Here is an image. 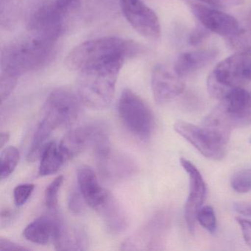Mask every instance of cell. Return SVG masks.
I'll return each instance as SVG.
<instances>
[{
  "instance_id": "obj_1",
  "label": "cell",
  "mask_w": 251,
  "mask_h": 251,
  "mask_svg": "<svg viewBox=\"0 0 251 251\" xmlns=\"http://www.w3.org/2000/svg\"><path fill=\"white\" fill-rule=\"evenodd\" d=\"M126 59L124 57L111 58L79 72L77 95L86 106L95 110L108 108Z\"/></svg>"
},
{
  "instance_id": "obj_2",
  "label": "cell",
  "mask_w": 251,
  "mask_h": 251,
  "mask_svg": "<svg viewBox=\"0 0 251 251\" xmlns=\"http://www.w3.org/2000/svg\"><path fill=\"white\" fill-rule=\"evenodd\" d=\"M56 42L27 36L7 44L1 54V73L20 79L25 73L36 71L50 62Z\"/></svg>"
},
{
  "instance_id": "obj_3",
  "label": "cell",
  "mask_w": 251,
  "mask_h": 251,
  "mask_svg": "<svg viewBox=\"0 0 251 251\" xmlns=\"http://www.w3.org/2000/svg\"><path fill=\"white\" fill-rule=\"evenodd\" d=\"M139 45L116 36H105L86 41L73 48L65 58L66 67L73 71L117 57L127 58L140 52Z\"/></svg>"
},
{
  "instance_id": "obj_4",
  "label": "cell",
  "mask_w": 251,
  "mask_h": 251,
  "mask_svg": "<svg viewBox=\"0 0 251 251\" xmlns=\"http://www.w3.org/2000/svg\"><path fill=\"white\" fill-rule=\"evenodd\" d=\"M118 112L126 128L139 139H148L154 128V117L146 102L130 89L120 95Z\"/></svg>"
},
{
  "instance_id": "obj_5",
  "label": "cell",
  "mask_w": 251,
  "mask_h": 251,
  "mask_svg": "<svg viewBox=\"0 0 251 251\" xmlns=\"http://www.w3.org/2000/svg\"><path fill=\"white\" fill-rule=\"evenodd\" d=\"M81 103L78 95L70 89H55L47 98L42 121L52 130L72 126L80 117Z\"/></svg>"
},
{
  "instance_id": "obj_6",
  "label": "cell",
  "mask_w": 251,
  "mask_h": 251,
  "mask_svg": "<svg viewBox=\"0 0 251 251\" xmlns=\"http://www.w3.org/2000/svg\"><path fill=\"white\" fill-rule=\"evenodd\" d=\"M65 13L57 5L55 0H39L27 15L28 33L57 42L64 32Z\"/></svg>"
},
{
  "instance_id": "obj_7",
  "label": "cell",
  "mask_w": 251,
  "mask_h": 251,
  "mask_svg": "<svg viewBox=\"0 0 251 251\" xmlns=\"http://www.w3.org/2000/svg\"><path fill=\"white\" fill-rule=\"evenodd\" d=\"M120 3L125 18L137 33L152 40L159 39L161 25L153 10L142 0H120Z\"/></svg>"
},
{
  "instance_id": "obj_8",
  "label": "cell",
  "mask_w": 251,
  "mask_h": 251,
  "mask_svg": "<svg viewBox=\"0 0 251 251\" xmlns=\"http://www.w3.org/2000/svg\"><path fill=\"white\" fill-rule=\"evenodd\" d=\"M173 127L177 134L186 139L205 158L221 161L226 156V145L217 142L202 127L181 120L176 122Z\"/></svg>"
},
{
  "instance_id": "obj_9",
  "label": "cell",
  "mask_w": 251,
  "mask_h": 251,
  "mask_svg": "<svg viewBox=\"0 0 251 251\" xmlns=\"http://www.w3.org/2000/svg\"><path fill=\"white\" fill-rule=\"evenodd\" d=\"M180 165L189 176V192L184 207V217L190 233L195 231L197 214L202 208L207 196V186L196 166L184 158L180 159Z\"/></svg>"
},
{
  "instance_id": "obj_10",
  "label": "cell",
  "mask_w": 251,
  "mask_h": 251,
  "mask_svg": "<svg viewBox=\"0 0 251 251\" xmlns=\"http://www.w3.org/2000/svg\"><path fill=\"white\" fill-rule=\"evenodd\" d=\"M191 10L199 23L211 33L231 39L241 31L239 22L235 17L218 8L208 5L192 4Z\"/></svg>"
},
{
  "instance_id": "obj_11",
  "label": "cell",
  "mask_w": 251,
  "mask_h": 251,
  "mask_svg": "<svg viewBox=\"0 0 251 251\" xmlns=\"http://www.w3.org/2000/svg\"><path fill=\"white\" fill-rule=\"evenodd\" d=\"M94 152L100 173L105 178H123L134 173V163L128 157L113 151L111 143L98 147Z\"/></svg>"
},
{
  "instance_id": "obj_12",
  "label": "cell",
  "mask_w": 251,
  "mask_h": 251,
  "mask_svg": "<svg viewBox=\"0 0 251 251\" xmlns=\"http://www.w3.org/2000/svg\"><path fill=\"white\" fill-rule=\"evenodd\" d=\"M151 88L155 102L163 105L181 95L185 84L174 70L172 71L162 64H157L152 69Z\"/></svg>"
},
{
  "instance_id": "obj_13",
  "label": "cell",
  "mask_w": 251,
  "mask_h": 251,
  "mask_svg": "<svg viewBox=\"0 0 251 251\" xmlns=\"http://www.w3.org/2000/svg\"><path fill=\"white\" fill-rule=\"evenodd\" d=\"M102 130L103 127L99 125L89 124L70 130L58 143L67 161L77 156L87 147H92Z\"/></svg>"
},
{
  "instance_id": "obj_14",
  "label": "cell",
  "mask_w": 251,
  "mask_h": 251,
  "mask_svg": "<svg viewBox=\"0 0 251 251\" xmlns=\"http://www.w3.org/2000/svg\"><path fill=\"white\" fill-rule=\"evenodd\" d=\"M77 177L79 190L86 204L96 210L106 199L109 192L100 186L98 176L89 166L78 167Z\"/></svg>"
},
{
  "instance_id": "obj_15",
  "label": "cell",
  "mask_w": 251,
  "mask_h": 251,
  "mask_svg": "<svg viewBox=\"0 0 251 251\" xmlns=\"http://www.w3.org/2000/svg\"><path fill=\"white\" fill-rule=\"evenodd\" d=\"M61 223L62 220L56 212H51L41 216L30 223L23 231V235L27 240L33 243L46 245L54 242Z\"/></svg>"
},
{
  "instance_id": "obj_16",
  "label": "cell",
  "mask_w": 251,
  "mask_h": 251,
  "mask_svg": "<svg viewBox=\"0 0 251 251\" xmlns=\"http://www.w3.org/2000/svg\"><path fill=\"white\" fill-rule=\"evenodd\" d=\"M201 127L214 139L227 145L230 140L233 127L231 116L223 103H220L205 117Z\"/></svg>"
},
{
  "instance_id": "obj_17",
  "label": "cell",
  "mask_w": 251,
  "mask_h": 251,
  "mask_svg": "<svg viewBox=\"0 0 251 251\" xmlns=\"http://www.w3.org/2000/svg\"><path fill=\"white\" fill-rule=\"evenodd\" d=\"M217 49H204L184 52L179 55L174 71L180 77L190 75L211 64L218 55Z\"/></svg>"
},
{
  "instance_id": "obj_18",
  "label": "cell",
  "mask_w": 251,
  "mask_h": 251,
  "mask_svg": "<svg viewBox=\"0 0 251 251\" xmlns=\"http://www.w3.org/2000/svg\"><path fill=\"white\" fill-rule=\"evenodd\" d=\"M95 211L102 217L109 233L119 234L127 227V216L118 201L111 193Z\"/></svg>"
},
{
  "instance_id": "obj_19",
  "label": "cell",
  "mask_w": 251,
  "mask_h": 251,
  "mask_svg": "<svg viewBox=\"0 0 251 251\" xmlns=\"http://www.w3.org/2000/svg\"><path fill=\"white\" fill-rule=\"evenodd\" d=\"M53 244L58 251H84L87 237L81 229L67 226L62 221Z\"/></svg>"
},
{
  "instance_id": "obj_20",
  "label": "cell",
  "mask_w": 251,
  "mask_h": 251,
  "mask_svg": "<svg viewBox=\"0 0 251 251\" xmlns=\"http://www.w3.org/2000/svg\"><path fill=\"white\" fill-rule=\"evenodd\" d=\"M40 159L39 174L41 176L55 174L67 161L59 144L55 142L48 143L41 155Z\"/></svg>"
},
{
  "instance_id": "obj_21",
  "label": "cell",
  "mask_w": 251,
  "mask_h": 251,
  "mask_svg": "<svg viewBox=\"0 0 251 251\" xmlns=\"http://www.w3.org/2000/svg\"><path fill=\"white\" fill-rule=\"evenodd\" d=\"M20 156L19 150L15 147H7L2 150L0 155L1 180L7 178L14 173L20 161Z\"/></svg>"
},
{
  "instance_id": "obj_22",
  "label": "cell",
  "mask_w": 251,
  "mask_h": 251,
  "mask_svg": "<svg viewBox=\"0 0 251 251\" xmlns=\"http://www.w3.org/2000/svg\"><path fill=\"white\" fill-rule=\"evenodd\" d=\"M64 183V176L55 177L47 187L45 193V205L50 212H57L58 204V192Z\"/></svg>"
},
{
  "instance_id": "obj_23",
  "label": "cell",
  "mask_w": 251,
  "mask_h": 251,
  "mask_svg": "<svg viewBox=\"0 0 251 251\" xmlns=\"http://www.w3.org/2000/svg\"><path fill=\"white\" fill-rule=\"evenodd\" d=\"M230 186L237 193L251 192V169H245L235 173L230 179Z\"/></svg>"
},
{
  "instance_id": "obj_24",
  "label": "cell",
  "mask_w": 251,
  "mask_h": 251,
  "mask_svg": "<svg viewBox=\"0 0 251 251\" xmlns=\"http://www.w3.org/2000/svg\"><path fill=\"white\" fill-rule=\"evenodd\" d=\"M197 221L204 229L213 233L217 228V217L211 205L202 206L197 214Z\"/></svg>"
},
{
  "instance_id": "obj_25",
  "label": "cell",
  "mask_w": 251,
  "mask_h": 251,
  "mask_svg": "<svg viewBox=\"0 0 251 251\" xmlns=\"http://www.w3.org/2000/svg\"><path fill=\"white\" fill-rule=\"evenodd\" d=\"M35 185L32 183H25L16 186L14 190V202L17 206H22L27 202L33 191Z\"/></svg>"
},
{
  "instance_id": "obj_26",
  "label": "cell",
  "mask_w": 251,
  "mask_h": 251,
  "mask_svg": "<svg viewBox=\"0 0 251 251\" xmlns=\"http://www.w3.org/2000/svg\"><path fill=\"white\" fill-rule=\"evenodd\" d=\"M85 204H86V201L80 190H74L70 193L68 199V207L73 214H82L85 209Z\"/></svg>"
},
{
  "instance_id": "obj_27",
  "label": "cell",
  "mask_w": 251,
  "mask_h": 251,
  "mask_svg": "<svg viewBox=\"0 0 251 251\" xmlns=\"http://www.w3.org/2000/svg\"><path fill=\"white\" fill-rule=\"evenodd\" d=\"M210 33L211 32L205 28L203 26L196 27L189 33V38H188V43L191 46H198L209 37Z\"/></svg>"
},
{
  "instance_id": "obj_28",
  "label": "cell",
  "mask_w": 251,
  "mask_h": 251,
  "mask_svg": "<svg viewBox=\"0 0 251 251\" xmlns=\"http://www.w3.org/2000/svg\"><path fill=\"white\" fill-rule=\"evenodd\" d=\"M198 1V0H197ZM208 6L216 8L239 6L245 3V0H198Z\"/></svg>"
},
{
  "instance_id": "obj_29",
  "label": "cell",
  "mask_w": 251,
  "mask_h": 251,
  "mask_svg": "<svg viewBox=\"0 0 251 251\" xmlns=\"http://www.w3.org/2000/svg\"><path fill=\"white\" fill-rule=\"evenodd\" d=\"M242 65H243V78L247 81H251V45L241 51Z\"/></svg>"
},
{
  "instance_id": "obj_30",
  "label": "cell",
  "mask_w": 251,
  "mask_h": 251,
  "mask_svg": "<svg viewBox=\"0 0 251 251\" xmlns=\"http://www.w3.org/2000/svg\"><path fill=\"white\" fill-rule=\"evenodd\" d=\"M236 220L240 226L245 243L251 249V221L240 217H236Z\"/></svg>"
},
{
  "instance_id": "obj_31",
  "label": "cell",
  "mask_w": 251,
  "mask_h": 251,
  "mask_svg": "<svg viewBox=\"0 0 251 251\" xmlns=\"http://www.w3.org/2000/svg\"><path fill=\"white\" fill-rule=\"evenodd\" d=\"M249 126H251V95L248 106L236 120L235 127H243Z\"/></svg>"
},
{
  "instance_id": "obj_32",
  "label": "cell",
  "mask_w": 251,
  "mask_h": 251,
  "mask_svg": "<svg viewBox=\"0 0 251 251\" xmlns=\"http://www.w3.org/2000/svg\"><path fill=\"white\" fill-rule=\"evenodd\" d=\"M17 217V211L11 208H5L1 211V227H7L9 226Z\"/></svg>"
},
{
  "instance_id": "obj_33",
  "label": "cell",
  "mask_w": 251,
  "mask_h": 251,
  "mask_svg": "<svg viewBox=\"0 0 251 251\" xmlns=\"http://www.w3.org/2000/svg\"><path fill=\"white\" fill-rule=\"evenodd\" d=\"M28 251V248L5 238H0V251Z\"/></svg>"
},
{
  "instance_id": "obj_34",
  "label": "cell",
  "mask_w": 251,
  "mask_h": 251,
  "mask_svg": "<svg viewBox=\"0 0 251 251\" xmlns=\"http://www.w3.org/2000/svg\"><path fill=\"white\" fill-rule=\"evenodd\" d=\"M233 209L239 214L251 217V203L250 202H236L233 205Z\"/></svg>"
},
{
  "instance_id": "obj_35",
  "label": "cell",
  "mask_w": 251,
  "mask_h": 251,
  "mask_svg": "<svg viewBox=\"0 0 251 251\" xmlns=\"http://www.w3.org/2000/svg\"><path fill=\"white\" fill-rule=\"evenodd\" d=\"M77 0H55L57 5L64 12H67Z\"/></svg>"
},
{
  "instance_id": "obj_36",
  "label": "cell",
  "mask_w": 251,
  "mask_h": 251,
  "mask_svg": "<svg viewBox=\"0 0 251 251\" xmlns=\"http://www.w3.org/2000/svg\"><path fill=\"white\" fill-rule=\"evenodd\" d=\"M247 25H248V30H245L242 29V36H244L245 40H247V35L251 34V11L249 13V15L247 20Z\"/></svg>"
},
{
  "instance_id": "obj_37",
  "label": "cell",
  "mask_w": 251,
  "mask_h": 251,
  "mask_svg": "<svg viewBox=\"0 0 251 251\" xmlns=\"http://www.w3.org/2000/svg\"><path fill=\"white\" fill-rule=\"evenodd\" d=\"M10 139V133L8 132H2L0 134V147L1 148L5 146V144L8 142Z\"/></svg>"
},
{
  "instance_id": "obj_38",
  "label": "cell",
  "mask_w": 251,
  "mask_h": 251,
  "mask_svg": "<svg viewBox=\"0 0 251 251\" xmlns=\"http://www.w3.org/2000/svg\"><path fill=\"white\" fill-rule=\"evenodd\" d=\"M250 143L251 144V138H250Z\"/></svg>"
}]
</instances>
